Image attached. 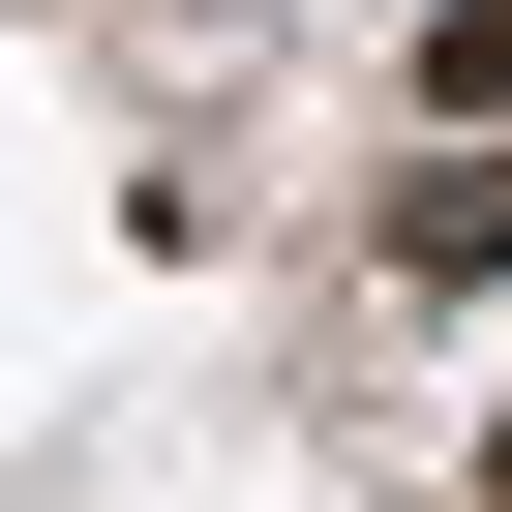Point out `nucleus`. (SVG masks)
Returning <instances> with one entry per match:
<instances>
[{
    "label": "nucleus",
    "mask_w": 512,
    "mask_h": 512,
    "mask_svg": "<svg viewBox=\"0 0 512 512\" xmlns=\"http://www.w3.org/2000/svg\"><path fill=\"white\" fill-rule=\"evenodd\" d=\"M512 272V151H392V302H482Z\"/></svg>",
    "instance_id": "obj_1"
},
{
    "label": "nucleus",
    "mask_w": 512,
    "mask_h": 512,
    "mask_svg": "<svg viewBox=\"0 0 512 512\" xmlns=\"http://www.w3.org/2000/svg\"><path fill=\"white\" fill-rule=\"evenodd\" d=\"M482 512H512V422H482Z\"/></svg>",
    "instance_id": "obj_2"
}]
</instances>
